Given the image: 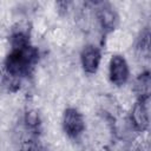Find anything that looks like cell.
Wrapping results in <instances>:
<instances>
[{
    "label": "cell",
    "mask_w": 151,
    "mask_h": 151,
    "mask_svg": "<svg viewBox=\"0 0 151 151\" xmlns=\"http://www.w3.org/2000/svg\"><path fill=\"white\" fill-rule=\"evenodd\" d=\"M38 50L31 44L19 47H11V52L7 54L4 61L6 76L11 77L12 79L28 76L38 61Z\"/></svg>",
    "instance_id": "1"
},
{
    "label": "cell",
    "mask_w": 151,
    "mask_h": 151,
    "mask_svg": "<svg viewBox=\"0 0 151 151\" xmlns=\"http://www.w3.org/2000/svg\"><path fill=\"white\" fill-rule=\"evenodd\" d=\"M63 129L65 133L71 138L79 137L85 129V122L83 114L74 107H68L63 114Z\"/></svg>",
    "instance_id": "2"
},
{
    "label": "cell",
    "mask_w": 151,
    "mask_h": 151,
    "mask_svg": "<svg viewBox=\"0 0 151 151\" xmlns=\"http://www.w3.org/2000/svg\"><path fill=\"white\" fill-rule=\"evenodd\" d=\"M129 76L130 70L125 58L119 54L113 55L109 65V77L111 83L117 86H122L127 81Z\"/></svg>",
    "instance_id": "3"
},
{
    "label": "cell",
    "mask_w": 151,
    "mask_h": 151,
    "mask_svg": "<svg viewBox=\"0 0 151 151\" xmlns=\"http://www.w3.org/2000/svg\"><path fill=\"white\" fill-rule=\"evenodd\" d=\"M131 125L137 131H145L149 127V99L139 100L134 103L131 116H130Z\"/></svg>",
    "instance_id": "4"
},
{
    "label": "cell",
    "mask_w": 151,
    "mask_h": 151,
    "mask_svg": "<svg viewBox=\"0 0 151 151\" xmlns=\"http://www.w3.org/2000/svg\"><path fill=\"white\" fill-rule=\"evenodd\" d=\"M101 60V52L100 50L94 45H87L83 48L80 53V63L83 66V70L88 73L93 74L97 72Z\"/></svg>",
    "instance_id": "5"
},
{
    "label": "cell",
    "mask_w": 151,
    "mask_h": 151,
    "mask_svg": "<svg viewBox=\"0 0 151 151\" xmlns=\"http://www.w3.org/2000/svg\"><path fill=\"white\" fill-rule=\"evenodd\" d=\"M97 18H98L100 27L106 32L114 29V27L117 26V22H118V17H117L116 12L110 6H105V5H103L101 7L98 8Z\"/></svg>",
    "instance_id": "6"
},
{
    "label": "cell",
    "mask_w": 151,
    "mask_h": 151,
    "mask_svg": "<svg viewBox=\"0 0 151 151\" xmlns=\"http://www.w3.org/2000/svg\"><path fill=\"white\" fill-rule=\"evenodd\" d=\"M150 85H151V80H150V73L146 71L142 74H139V77L136 79L134 81V93L137 96V98L139 100H147L150 97Z\"/></svg>",
    "instance_id": "7"
},
{
    "label": "cell",
    "mask_w": 151,
    "mask_h": 151,
    "mask_svg": "<svg viewBox=\"0 0 151 151\" xmlns=\"http://www.w3.org/2000/svg\"><path fill=\"white\" fill-rule=\"evenodd\" d=\"M25 124L29 130H37L40 125V118L37 111H27L25 114Z\"/></svg>",
    "instance_id": "8"
},
{
    "label": "cell",
    "mask_w": 151,
    "mask_h": 151,
    "mask_svg": "<svg viewBox=\"0 0 151 151\" xmlns=\"http://www.w3.org/2000/svg\"><path fill=\"white\" fill-rule=\"evenodd\" d=\"M19 151H47L46 147L40 144L38 140H34V139H28L26 142H24L20 146V150Z\"/></svg>",
    "instance_id": "9"
}]
</instances>
